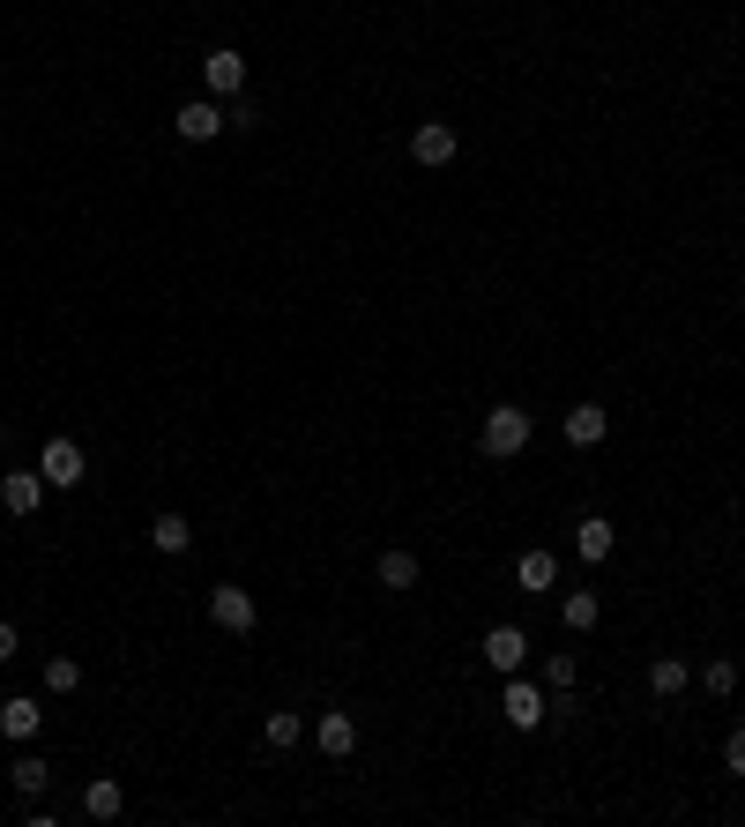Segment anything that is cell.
Wrapping results in <instances>:
<instances>
[{
	"mask_svg": "<svg viewBox=\"0 0 745 827\" xmlns=\"http://www.w3.org/2000/svg\"><path fill=\"white\" fill-rule=\"evenodd\" d=\"M120 805H127V790L113 783V776H97V783L83 790V813H90V820H120Z\"/></svg>",
	"mask_w": 745,
	"mask_h": 827,
	"instance_id": "e0dca14e",
	"label": "cell"
},
{
	"mask_svg": "<svg viewBox=\"0 0 745 827\" xmlns=\"http://www.w3.org/2000/svg\"><path fill=\"white\" fill-rule=\"evenodd\" d=\"M372 575H380V589H395V596H403V589H417V552H380V559H372Z\"/></svg>",
	"mask_w": 745,
	"mask_h": 827,
	"instance_id": "9a60e30c",
	"label": "cell"
},
{
	"mask_svg": "<svg viewBox=\"0 0 745 827\" xmlns=\"http://www.w3.org/2000/svg\"><path fill=\"white\" fill-rule=\"evenodd\" d=\"M575 552L589 559V567H604V559H612V515H581L575 522Z\"/></svg>",
	"mask_w": 745,
	"mask_h": 827,
	"instance_id": "9c48e42d",
	"label": "cell"
},
{
	"mask_svg": "<svg viewBox=\"0 0 745 827\" xmlns=\"http://www.w3.org/2000/svg\"><path fill=\"white\" fill-rule=\"evenodd\" d=\"M38 499H45V470H8L0 477V507L8 515H38Z\"/></svg>",
	"mask_w": 745,
	"mask_h": 827,
	"instance_id": "52a82bcc",
	"label": "cell"
},
{
	"mask_svg": "<svg viewBox=\"0 0 745 827\" xmlns=\"http://www.w3.org/2000/svg\"><path fill=\"white\" fill-rule=\"evenodd\" d=\"M38 701H23V694H15V701H0V739L8 745H23V739H38Z\"/></svg>",
	"mask_w": 745,
	"mask_h": 827,
	"instance_id": "4fadbf2b",
	"label": "cell"
},
{
	"mask_svg": "<svg viewBox=\"0 0 745 827\" xmlns=\"http://www.w3.org/2000/svg\"><path fill=\"white\" fill-rule=\"evenodd\" d=\"M604 433H612V411H604V403H575V411H567V440H575V448H596Z\"/></svg>",
	"mask_w": 745,
	"mask_h": 827,
	"instance_id": "8fae6325",
	"label": "cell"
},
{
	"mask_svg": "<svg viewBox=\"0 0 745 827\" xmlns=\"http://www.w3.org/2000/svg\"><path fill=\"white\" fill-rule=\"evenodd\" d=\"M8 657H15V626L0 619V663H8Z\"/></svg>",
	"mask_w": 745,
	"mask_h": 827,
	"instance_id": "484cf974",
	"label": "cell"
},
{
	"mask_svg": "<svg viewBox=\"0 0 745 827\" xmlns=\"http://www.w3.org/2000/svg\"><path fill=\"white\" fill-rule=\"evenodd\" d=\"M150 544H157L165 559H179V552H194V522H187V515H157V522H150Z\"/></svg>",
	"mask_w": 745,
	"mask_h": 827,
	"instance_id": "5bb4252c",
	"label": "cell"
},
{
	"mask_svg": "<svg viewBox=\"0 0 745 827\" xmlns=\"http://www.w3.org/2000/svg\"><path fill=\"white\" fill-rule=\"evenodd\" d=\"M499 716H507L515 731H537V723H544V686H530V678H515V671H507V694H499Z\"/></svg>",
	"mask_w": 745,
	"mask_h": 827,
	"instance_id": "5b68a950",
	"label": "cell"
},
{
	"mask_svg": "<svg viewBox=\"0 0 745 827\" xmlns=\"http://www.w3.org/2000/svg\"><path fill=\"white\" fill-rule=\"evenodd\" d=\"M575 671H581L575 657H552V663H544V686H552V694H567V686H575Z\"/></svg>",
	"mask_w": 745,
	"mask_h": 827,
	"instance_id": "cb8c5ba5",
	"label": "cell"
},
{
	"mask_svg": "<svg viewBox=\"0 0 745 827\" xmlns=\"http://www.w3.org/2000/svg\"><path fill=\"white\" fill-rule=\"evenodd\" d=\"M559 619L575 626V634H589V626L604 619V604H596V589H575V596H567V604H559Z\"/></svg>",
	"mask_w": 745,
	"mask_h": 827,
	"instance_id": "d6986e66",
	"label": "cell"
},
{
	"mask_svg": "<svg viewBox=\"0 0 745 827\" xmlns=\"http://www.w3.org/2000/svg\"><path fill=\"white\" fill-rule=\"evenodd\" d=\"M172 134H179V142H216V134H224V113H216V105H179Z\"/></svg>",
	"mask_w": 745,
	"mask_h": 827,
	"instance_id": "30bf717a",
	"label": "cell"
},
{
	"mask_svg": "<svg viewBox=\"0 0 745 827\" xmlns=\"http://www.w3.org/2000/svg\"><path fill=\"white\" fill-rule=\"evenodd\" d=\"M701 686H708V694H731V686H738V663H731V657H708L701 663Z\"/></svg>",
	"mask_w": 745,
	"mask_h": 827,
	"instance_id": "7402d4cb",
	"label": "cell"
},
{
	"mask_svg": "<svg viewBox=\"0 0 745 827\" xmlns=\"http://www.w3.org/2000/svg\"><path fill=\"white\" fill-rule=\"evenodd\" d=\"M456 150H462V142H456V127H448V120H417V127H411V157H417L425 172L456 165Z\"/></svg>",
	"mask_w": 745,
	"mask_h": 827,
	"instance_id": "7a4b0ae2",
	"label": "cell"
},
{
	"mask_svg": "<svg viewBox=\"0 0 745 827\" xmlns=\"http://www.w3.org/2000/svg\"><path fill=\"white\" fill-rule=\"evenodd\" d=\"M477 448H485L493 462L522 456V448H530V411H515V403H499V411L485 417V433H477Z\"/></svg>",
	"mask_w": 745,
	"mask_h": 827,
	"instance_id": "6da1fadb",
	"label": "cell"
},
{
	"mask_svg": "<svg viewBox=\"0 0 745 827\" xmlns=\"http://www.w3.org/2000/svg\"><path fill=\"white\" fill-rule=\"evenodd\" d=\"M515 581L537 596V589H552V581H559V559H552V552H522V559H515Z\"/></svg>",
	"mask_w": 745,
	"mask_h": 827,
	"instance_id": "ac0fdd59",
	"label": "cell"
},
{
	"mask_svg": "<svg viewBox=\"0 0 745 827\" xmlns=\"http://www.w3.org/2000/svg\"><path fill=\"white\" fill-rule=\"evenodd\" d=\"M522 657H530V634H522V626H493V634H485V663H493L499 678L522 671Z\"/></svg>",
	"mask_w": 745,
	"mask_h": 827,
	"instance_id": "ba28073f",
	"label": "cell"
},
{
	"mask_svg": "<svg viewBox=\"0 0 745 827\" xmlns=\"http://www.w3.org/2000/svg\"><path fill=\"white\" fill-rule=\"evenodd\" d=\"M209 619L224 626V634H253V596L239 581H216V589H209Z\"/></svg>",
	"mask_w": 745,
	"mask_h": 827,
	"instance_id": "277c9868",
	"label": "cell"
},
{
	"mask_svg": "<svg viewBox=\"0 0 745 827\" xmlns=\"http://www.w3.org/2000/svg\"><path fill=\"white\" fill-rule=\"evenodd\" d=\"M45 783H52V768H45L38 753H23V760H15V790H23V798H38Z\"/></svg>",
	"mask_w": 745,
	"mask_h": 827,
	"instance_id": "44dd1931",
	"label": "cell"
},
{
	"mask_svg": "<svg viewBox=\"0 0 745 827\" xmlns=\"http://www.w3.org/2000/svg\"><path fill=\"white\" fill-rule=\"evenodd\" d=\"M723 768H731V776H745V731H731V739H723Z\"/></svg>",
	"mask_w": 745,
	"mask_h": 827,
	"instance_id": "d4e9b609",
	"label": "cell"
},
{
	"mask_svg": "<svg viewBox=\"0 0 745 827\" xmlns=\"http://www.w3.org/2000/svg\"><path fill=\"white\" fill-rule=\"evenodd\" d=\"M261 731H269V745H298V739H306V723H298L291 708H276V716H269Z\"/></svg>",
	"mask_w": 745,
	"mask_h": 827,
	"instance_id": "603a6c76",
	"label": "cell"
},
{
	"mask_svg": "<svg viewBox=\"0 0 745 827\" xmlns=\"http://www.w3.org/2000/svg\"><path fill=\"white\" fill-rule=\"evenodd\" d=\"M75 686H83V663H75V657L45 663V694H75Z\"/></svg>",
	"mask_w": 745,
	"mask_h": 827,
	"instance_id": "ffe728a7",
	"label": "cell"
},
{
	"mask_svg": "<svg viewBox=\"0 0 745 827\" xmlns=\"http://www.w3.org/2000/svg\"><path fill=\"white\" fill-rule=\"evenodd\" d=\"M38 470H45V485H60V493H75V485L90 477V456L75 448V440H45Z\"/></svg>",
	"mask_w": 745,
	"mask_h": 827,
	"instance_id": "3957f363",
	"label": "cell"
},
{
	"mask_svg": "<svg viewBox=\"0 0 745 827\" xmlns=\"http://www.w3.org/2000/svg\"><path fill=\"white\" fill-rule=\"evenodd\" d=\"M314 745H321V753H329V760H343V753H351V745H358V723H351V716H343V708H329V716H321V723H314Z\"/></svg>",
	"mask_w": 745,
	"mask_h": 827,
	"instance_id": "7c38bea8",
	"label": "cell"
},
{
	"mask_svg": "<svg viewBox=\"0 0 745 827\" xmlns=\"http://www.w3.org/2000/svg\"><path fill=\"white\" fill-rule=\"evenodd\" d=\"M202 83L216 90V97H239V90H247V52H232V45H216V52L202 60Z\"/></svg>",
	"mask_w": 745,
	"mask_h": 827,
	"instance_id": "8992f818",
	"label": "cell"
},
{
	"mask_svg": "<svg viewBox=\"0 0 745 827\" xmlns=\"http://www.w3.org/2000/svg\"><path fill=\"white\" fill-rule=\"evenodd\" d=\"M686 678H694V671H686L678 657H657V663H649V694H657V701H678V694H686Z\"/></svg>",
	"mask_w": 745,
	"mask_h": 827,
	"instance_id": "2e32d148",
	"label": "cell"
}]
</instances>
